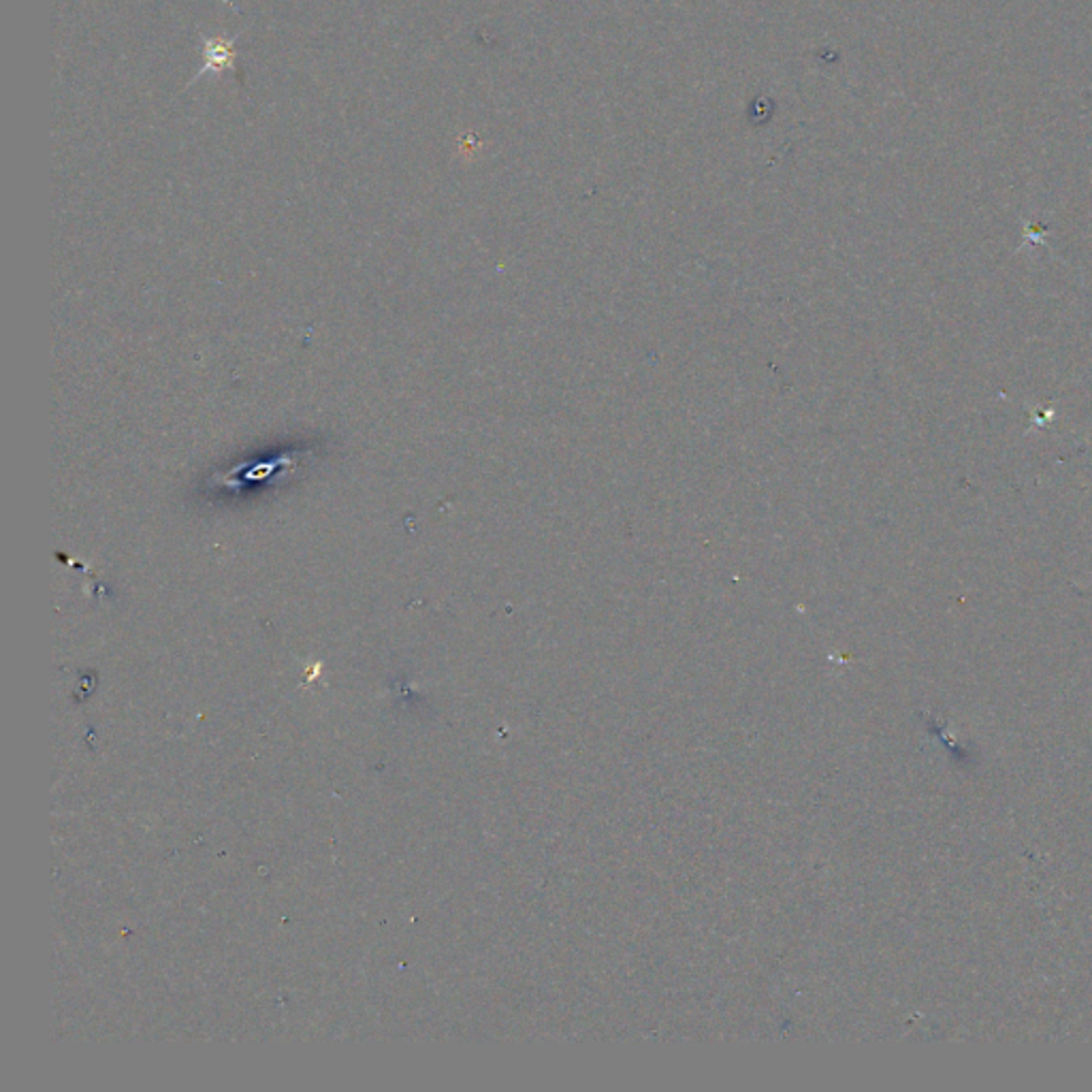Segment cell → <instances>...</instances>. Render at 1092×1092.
Wrapping results in <instances>:
<instances>
[{"instance_id": "6da1fadb", "label": "cell", "mask_w": 1092, "mask_h": 1092, "mask_svg": "<svg viewBox=\"0 0 1092 1092\" xmlns=\"http://www.w3.org/2000/svg\"><path fill=\"white\" fill-rule=\"evenodd\" d=\"M203 73L205 71H222V68L233 67V60H235V50H233V41L228 38H207L205 47H203Z\"/></svg>"}]
</instances>
